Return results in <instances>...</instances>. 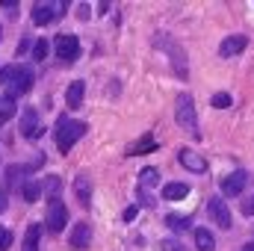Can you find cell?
<instances>
[{"instance_id": "obj_1", "label": "cell", "mask_w": 254, "mask_h": 251, "mask_svg": "<svg viewBox=\"0 0 254 251\" xmlns=\"http://www.w3.org/2000/svg\"><path fill=\"white\" fill-rule=\"evenodd\" d=\"M175 119H178V125L184 127L192 139H201V130H198V116H195V101H192V95H187V92H181V95H178V101H175Z\"/></svg>"}, {"instance_id": "obj_2", "label": "cell", "mask_w": 254, "mask_h": 251, "mask_svg": "<svg viewBox=\"0 0 254 251\" xmlns=\"http://www.w3.org/2000/svg\"><path fill=\"white\" fill-rule=\"evenodd\" d=\"M89 127H86V122H74V119H68V116H63L60 122H57V133H54V139H57V148L63 151V154H68L71 148H74V142L86 133Z\"/></svg>"}, {"instance_id": "obj_3", "label": "cell", "mask_w": 254, "mask_h": 251, "mask_svg": "<svg viewBox=\"0 0 254 251\" xmlns=\"http://www.w3.org/2000/svg\"><path fill=\"white\" fill-rule=\"evenodd\" d=\"M45 222H48V231L51 234H63L65 231V222H68V210L60 198H54L48 204V213H45Z\"/></svg>"}, {"instance_id": "obj_4", "label": "cell", "mask_w": 254, "mask_h": 251, "mask_svg": "<svg viewBox=\"0 0 254 251\" xmlns=\"http://www.w3.org/2000/svg\"><path fill=\"white\" fill-rule=\"evenodd\" d=\"M57 57H60L63 63H74V60L80 57V39L71 36V33L57 36Z\"/></svg>"}, {"instance_id": "obj_5", "label": "cell", "mask_w": 254, "mask_h": 251, "mask_svg": "<svg viewBox=\"0 0 254 251\" xmlns=\"http://www.w3.org/2000/svg\"><path fill=\"white\" fill-rule=\"evenodd\" d=\"M207 210H210V219L216 222V228H222V231L231 228V210H228V204H225L219 195H213V198L207 201Z\"/></svg>"}, {"instance_id": "obj_6", "label": "cell", "mask_w": 254, "mask_h": 251, "mask_svg": "<svg viewBox=\"0 0 254 251\" xmlns=\"http://www.w3.org/2000/svg\"><path fill=\"white\" fill-rule=\"evenodd\" d=\"M60 12H65V3H36L33 6V21L39 27L51 24L54 18H60Z\"/></svg>"}, {"instance_id": "obj_7", "label": "cell", "mask_w": 254, "mask_h": 251, "mask_svg": "<svg viewBox=\"0 0 254 251\" xmlns=\"http://www.w3.org/2000/svg\"><path fill=\"white\" fill-rule=\"evenodd\" d=\"M30 89H33V71L30 68H18L15 77H12V83H9V98L15 101L18 95H27Z\"/></svg>"}, {"instance_id": "obj_8", "label": "cell", "mask_w": 254, "mask_h": 251, "mask_svg": "<svg viewBox=\"0 0 254 251\" xmlns=\"http://www.w3.org/2000/svg\"><path fill=\"white\" fill-rule=\"evenodd\" d=\"M21 136H27V139H39L42 136V130H39V113L33 107H27L21 113Z\"/></svg>"}, {"instance_id": "obj_9", "label": "cell", "mask_w": 254, "mask_h": 251, "mask_svg": "<svg viewBox=\"0 0 254 251\" xmlns=\"http://www.w3.org/2000/svg\"><path fill=\"white\" fill-rule=\"evenodd\" d=\"M68 243H71V249L77 251H86L92 246V228L86 225V222H80V225H74V231H71V237H68Z\"/></svg>"}, {"instance_id": "obj_10", "label": "cell", "mask_w": 254, "mask_h": 251, "mask_svg": "<svg viewBox=\"0 0 254 251\" xmlns=\"http://www.w3.org/2000/svg\"><path fill=\"white\" fill-rule=\"evenodd\" d=\"M178 160H181V166L184 169H190V172H195V175H201V172H207V160L201 157V154H195V151H178Z\"/></svg>"}, {"instance_id": "obj_11", "label": "cell", "mask_w": 254, "mask_h": 251, "mask_svg": "<svg viewBox=\"0 0 254 251\" xmlns=\"http://www.w3.org/2000/svg\"><path fill=\"white\" fill-rule=\"evenodd\" d=\"M246 45H249V39H246L243 33H237V36H228V39L219 45V54H222V57H237V54L246 51Z\"/></svg>"}, {"instance_id": "obj_12", "label": "cell", "mask_w": 254, "mask_h": 251, "mask_svg": "<svg viewBox=\"0 0 254 251\" xmlns=\"http://www.w3.org/2000/svg\"><path fill=\"white\" fill-rule=\"evenodd\" d=\"M246 184H249V175H246V172H231V175L222 181V192H225V195H240V192L246 189Z\"/></svg>"}, {"instance_id": "obj_13", "label": "cell", "mask_w": 254, "mask_h": 251, "mask_svg": "<svg viewBox=\"0 0 254 251\" xmlns=\"http://www.w3.org/2000/svg\"><path fill=\"white\" fill-rule=\"evenodd\" d=\"M83 95H86V83H83V80H74V83L68 86V92H65V104H68V110H77V107L83 104Z\"/></svg>"}, {"instance_id": "obj_14", "label": "cell", "mask_w": 254, "mask_h": 251, "mask_svg": "<svg viewBox=\"0 0 254 251\" xmlns=\"http://www.w3.org/2000/svg\"><path fill=\"white\" fill-rule=\"evenodd\" d=\"M195 249L198 251H213L216 249V240L207 228H195Z\"/></svg>"}, {"instance_id": "obj_15", "label": "cell", "mask_w": 254, "mask_h": 251, "mask_svg": "<svg viewBox=\"0 0 254 251\" xmlns=\"http://www.w3.org/2000/svg\"><path fill=\"white\" fill-rule=\"evenodd\" d=\"M74 192H77V198H80L83 207H92V187H89V178H77V181H74Z\"/></svg>"}, {"instance_id": "obj_16", "label": "cell", "mask_w": 254, "mask_h": 251, "mask_svg": "<svg viewBox=\"0 0 254 251\" xmlns=\"http://www.w3.org/2000/svg\"><path fill=\"white\" fill-rule=\"evenodd\" d=\"M39 240H42V225H30L24 234V249L21 251H39Z\"/></svg>"}, {"instance_id": "obj_17", "label": "cell", "mask_w": 254, "mask_h": 251, "mask_svg": "<svg viewBox=\"0 0 254 251\" xmlns=\"http://www.w3.org/2000/svg\"><path fill=\"white\" fill-rule=\"evenodd\" d=\"M187 195H190V184H166L163 187L166 201H178V198H187Z\"/></svg>"}, {"instance_id": "obj_18", "label": "cell", "mask_w": 254, "mask_h": 251, "mask_svg": "<svg viewBox=\"0 0 254 251\" xmlns=\"http://www.w3.org/2000/svg\"><path fill=\"white\" fill-rule=\"evenodd\" d=\"M157 181H160V172H157V169H151V166H148V169H142V172H139V189H142V192H145V189H151V187H157Z\"/></svg>"}, {"instance_id": "obj_19", "label": "cell", "mask_w": 254, "mask_h": 251, "mask_svg": "<svg viewBox=\"0 0 254 251\" xmlns=\"http://www.w3.org/2000/svg\"><path fill=\"white\" fill-rule=\"evenodd\" d=\"M42 192H45V195H51V201H54V198L63 192V178H57V175L45 178V181H42Z\"/></svg>"}, {"instance_id": "obj_20", "label": "cell", "mask_w": 254, "mask_h": 251, "mask_svg": "<svg viewBox=\"0 0 254 251\" xmlns=\"http://www.w3.org/2000/svg\"><path fill=\"white\" fill-rule=\"evenodd\" d=\"M166 225H169L172 231H178V234H181V231H187V228L192 225V219H190V216H178V213H169V216H166Z\"/></svg>"}, {"instance_id": "obj_21", "label": "cell", "mask_w": 254, "mask_h": 251, "mask_svg": "<svg viewBox=\"0 0 254 251\" xmlns=\"http://www.w3.org/2000/svg\"><path fill=\"white\" fill-rule=\"evenodd\" d=\"M12 116H15V101H12L9 95H3V98H0V127L6 125Z\"/></svg>"}, {"instance_id": "obj_22", "label": "cell", "mask_w": 254, "mask_h": 251, "mask_svg": "<svg viewBox=\"0 0 254 251\" xmlns=\"http://www.w3.org/2000/svg\"><path fill=\"white\" fill-rule=\"evenodd\" d=\"M39 195H42V181H27V184H24V198H27L30 204H36Z\"/></svg>"}, {"instance_id": "obj_23", "label": "cell", "mask_w": 254, "mask_h": 251, "mask_svg": "<svg viewBox=\"0 0 254 251\" xmlns=\"http://www.w3.org/2000/svg\"><path fill=\"white\" fill-rule=\"evenodd\" d=\"M48 51H51L48 39H39V42H36V48H33V60H36V63H42V60L48 57Z\"/></svg>"}, {"instance_id": "obj_24", "label": "cell", "mask_w": 254, "mask_h": 251, "mask_svg": "<svg viewBox=\"0 0 254 251\" xmlns=\"http://www.w3.org/2000/svg\"><path fill=\"white\" fill-rule=\"evenodd\" d=\"M210 104H213V107H219V110H225V107H231L234 101H231V95H228V92H216V95L210 98Z\"/></svg>"}, {"instance_id": "obj_25", "label": "cell", "mask_w": 254, "mask_h": 251, "mask_svg": "<svg viewBox=\"0 0 254 251\" xmlns=\"http://www.w3.org/2000/svg\"><path fill=\"white\" fill-rule=\"evenodd\" d=\"M9 246H12V231L0 225V251H9Z\"/></svg>"}, {"instance_id": "obj_26", "label": "cell", "mask_w": 254, "mask_h": 251, "mask_svg": "<svg viewBox=\"0 0 254 251\" xmlns=\"http://www.w3.org/2000/svg\"><path fill=\"white\" fill-rule=\"evenodd\" d=\"M15 71H18L15 65H9V68H3V71H0V86H9V83H12V77H15Z\"/></svg>"}, {"instance_id": "obj_27", "label": "cell", "mask_w": 254, "mask_h": 251, "mask_svg": "<svg viewBox=\"0 0 254 251\" xmlns=\"http://www.w3.org/2000/svg\"><path fill=\"white\" fill-rule=\"evenodd\" d=\"M240 210H243V216H254V195H249V198L240 204Z\"/></svg>"}, {"instance_id": "obj_28", "label": "cell", "mask_w": 254, "mask_h": 251, "mask_svg": "<svg viewBox=\"0 0 254 251\" xmlns=\"http://www.w3.org/2000/svg\"><path fill=\"white\" fill-rule=\"evenodd\" d=\"M133 151H139V154H145V151H154V142H151V139H142L136 148H130V154H133Z\"/></svg>"}, {"instance_id": "obj_29", "label": "cell", "mask_w": 254, "mask_h": 251, "mask_svg": "<svg viewBox=\"0 0 254 251\" xmlns=\"http://www.w3.org/2000/svg\"><path fill=\"white\" fill-rule=\"evenodd\" d=\"M136 219V207H127L125 210V222H133Z\"/></svg>"}, {"instance_id": "obj_30", "label": "cell", "mask_w": 254, "mask_h": 251, "mask_svg": "<svg viewBox=\"0 0 254 251\" xmlns=\"http://www.w3.org/2000/svg\"><path fill=\"white\" fill-rule=\"evenodd\" d=\"M3 210H6V192L0 189V213H3Z\"/></svg>"}, {"instance_id": "obj_31", "label": "cell", "mask_w": 254, "mask_h": 251, "mask_svg": "<svg viewBox=\"0 0 254 251\" xmlns=\"http://www.w3.org/2000/svg\"><path fill=\"white\" fill-rule=\"evenodd\" d=\"M246 251H254V243H249V246H246Z\"/></svg>"}, {"instance_id": "obj_32", "label": "cell", "mask_w": 254, "mask_h": 251, "mask_svg": "<svg viewBox=\"0 0 254 251\" xmlns=\"http://www.w3.org/2000/svg\"><path fill=\"white\" fill-rule=\"evenodd\" d=\"M0 39H3V27H0Z\"/></svg>"}]
</instances>
